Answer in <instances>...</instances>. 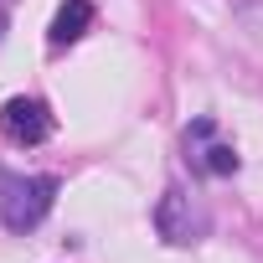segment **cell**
<instances>
[{
  "label": "cell",
  "mask_w": 263,
  "mask_h": 263,
  "mask_svg": "<svg viewBox=\"0 0 263 263\" xmlns=\"http://www.w3.org/2000/svg\"><path fill=\"white\" fill-rule=\"evenodd\" d=\"M0 129H6L11 145H42L52 135V108L42 98H11L0 108Z\"/></svg>",
  "instance_id": "3"
},
{
  "label": "cell",
  "mask_w": 263,
  "mask_h": 263,
  "mask_svg": "<svg viewBox=\"0 0 263 263\" xmlns=\"http://www.w3.org/2000/svg\"><path fill=\"white\" fill-rule=\"evenodd\" d=\"M57 201V181L52 176H16V171H0V222L11 232H31L42 227V217Z\"/></svg>",
  "instance_id": "1"
},
{
  "label": "cell",
  "mask_w": 263,
  "mask_h": 263,
  "mask_svg": "<svg viewBox=\"0 0 263 263\" xmlns=\"http://www.w3.org/2000/svg\"><path fill=\"white\" fill-rule=\"evenodd\" d=\"M206 171H212V176H232V171H237V150L212 145V150H206Z\"/></svg>",
  "instance_id": "5"
},
{
  "label": "cell",
  "mask_w": 263,
  "mask_h": 263,
  "mask_svg": "<svg viewBox=\"0 0 263 263\" xmlns=\"http://www.w3.org/2000/svg\"><path fill=\"white\" fill-rule=\"evenodd\" d=\"M88 26H93V6L88 0H67L57 11V21H52V47H72Z\"/></svg>",
  "instance_id": "4"
},
{
  "label": "cell",
  "mask_w": 263,
  "mask_h": 263,
  "mask_svg": "<svg viewBox=\"0 0 263 263\" xmlns=\"http://www.w3.org/2000/svg\"><path fill=\"white\" fill-rule=\"evenodd\" d=\"M155 227H160L165 242H196L206 232V212H196V201L181 186H171L160 196V206H155Z\"/></svg>",
  "instance_id": "2"
},
{
  "label": "cell",
  "mask_w": 263,
  "mask_h": 263,
  "mask_svg": "<svg viewBox=\"0 0 263 263\" xmlns=\"http://www.w3.org/2000/svg\"><path fill=\"white\" fill-rule=\"evenodd\" d=\"M6 26H11V0H0V42H6Z\"/></svg>",
  "instance_id": "6"
}]
</instances>
